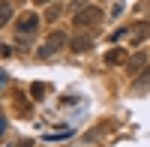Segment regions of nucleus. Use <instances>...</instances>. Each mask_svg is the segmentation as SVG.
<instances>
[{"label": "nucleus", "mask_w": 150, "mask_h": 147, "mask_svg": "<svg viewBox=\"0 0 150 147\" xmlns=\"http://www.w3.org/2000/svg\"><path fill=\"white\" fill-rule=\"evenodd\" d=\"M63 45H66V33H63V30H54V33L39 45V57H42V60H45V57H54Z\"/></svg>", "instance_id": "f257e3e1"}, {"label": "nucleus", "mask_w": 150, "mask_h": 147, "mask_svg": "<svg viewBox=\"0 0 150 147\" xmlns=\"http://www.w3.org/2000/svg\"><path fill=\"white\" fill-rule=\"evenodd\" d=\"M78 27H93L96 30V24H102V9H96V6H87L81 12H75V18H72Z\"/></svg>", "instance_id": "f03ea898"}, {"label": "nucleus", "mask_w": 150, "mask_h": 147, "mask_svg": "<svg viewBox=\"0 0 150 147\" xmlns=\"http://www.w3.org/2000/svg\"><path fill=\"white\" fill-rule=\"evenodd\" d=\"M36 24H39V18H36L33 12L21 15V18H18V36H21V33H33V30H36Z\"/></svg>", "instance_id": "7ed1b4c3"}, {"label": "nucleus", "mask_w": 150, "mask_h": 147, "mask_svg": "<svg viewBox=\"0 0 150 147\" xmlns=\"http://www.w3.org/2000/svg\"><path fill=\"white\" fill-rule=\"evenodd\" d=\"M144 63H147V54H144V51H138V54H132V60L126 63V69H129L132 75H135L138 69H144Z\"/></svg>", "instance_id": "20e7f679"}, {"label": "nucleus", "mask_w": 150, "mask_h": 147, "mask_svg": "<svg viewBox=\"0 0 150 147\" xmlns=\"http://www.w3.org/2000/svg\"><path fill=\"white\" fill-rule=\"evenodd\" d=\"M90 45H93V39H90V36H75V39H72V51L84 54V51H87Z\"/></svg>", "instance_id": "39448f33"}, {"label": "nucleus", "mask_w": 150, "mask_h": 147, "mask_svg": "<svg viewBox=\"0 0 150 147\" xmlns=\"http://www.w3.org/2000/svg\"><path fill=\"white\" fill-rule=\"evenodd\" d=\"M123 60H126V51H123V48H111V51L105 54V63H108V66H114V63H123Z\"/></svg>", "instance_id": "423d86ee"}, {"label": "nucleus", "mask_w": 150, "mask_h": 147, "mask_svg": "<svg viewBox=\"0 0 150 147\" xmlns=\"http://www.w3.org/2000/svg\"><path fill=\"white\" fill-rule=\"evenodd\" d=\"M147 36H150V27L144 24V27H138V30L132 33V42H141V39H147Z\"/></svg>", "instance_id": "0eeeda50"}, {"label": "nucleus", "mask_w": 150, "mask_h": 147, "mask_svg": "<svg viewBox=\"0 0 150 147\" xmlns=\"http://www.w3.org/2000/svg\"><path fill=\"white\" fill-rule=\"evenodd\" d=\"M9 18H12V3H9V0H3V9H0V21L6 24Z\"/></svg>", "instance_id": "6e6552de"}, {"label": "nucleus", "mask_w": 150, "mask_h": 147, "mask_svg": "<svg viewBox=\"0 0 150 147\" xmlns=\"http://www.w3.org/2000/svg\"><path fill=\"white\" fill-rule=\"evenodd\" d=\"M30 90L36 93V99H42V93H48V84H42V81H36V84H33Z\"/></svg>", "instance_id": "1a4fd4ad"}, {"label": "nucleus", "mask_w": 150, "mask_h": 147, "mask_svg": "<svg viewBox=\"0 0 150 147\" xmlns=\"http://www.w3.org/2000/svg\"><path fill=\"white\" fill-rule=\"evenodd\" d=\"M135 87H150V66H147V72L141 78H135Z\"/></svg>", "instance_id": "9d476101"}, {"label": "nucleus", "mask_w": 150, "mask_h": 147, "mask_svg": "<svg viewBox=\"0 0 150 147\" xmlns=\"http://www.w3.org/2000/svg\"><path fill=\"white\" fill-rule=\"evenodd\" d=\"M129 30L126 27H120V30H114V33H111V42H117V39H123V36H126Z\"/></svg>", "instance_id": "9b49d317"}, {"label": "nucleus", "mask_w": 150, "mask_h": 147, "mask_svg": "<svg viewBox=\"0 0 150 147\" xmlns=\"http://www.w3.org/2000/svg\"><path fill=\"white\" fill-rule=\"evenodd\" d=\"M36 3H42V6H45V3H54V0H36Z\"/></svg>", "instance_id": "f8f14e48"}]
</instances>
